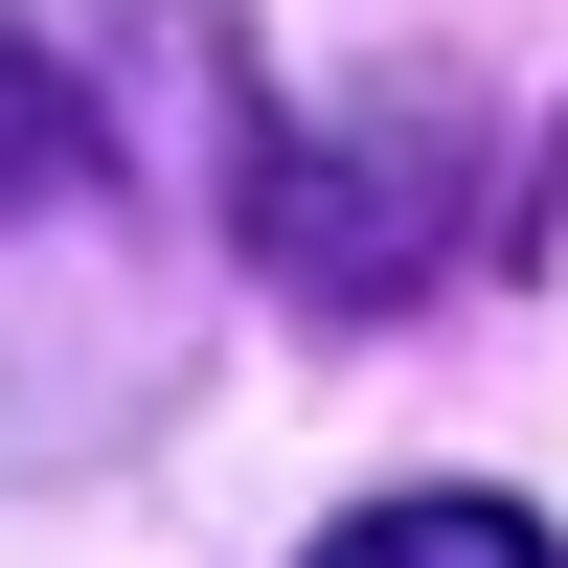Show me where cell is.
<instances>
[{
    "instance_id": "cell-1",
    "label": "cell",
    "mask_w": 568,
    "mask_h": 568,
    "mask_svg": "<svg viewBox=\"0 0 568 568\" xmlns=\"http://www.w3.org/2000/svg\"><path fill=\"white\" fill-rule=\"evenodd\" d=\"M296 568H568L524 500H478V478H409V500H342Z\"/></svg>"
},
{
    "instance_id": "cell-2",
    "label": "cell",
    "mask_w": 568,
    "mask_h": 568,
    "mask_svg": "<svg viewBox=\"0 0 568 568\" xmlns=\"http://www.w3.org/2000/svg\"><path fill=\"white\" fill-rule=\"evenodd\" d=\"M45 205H91V91L0 23V227H45Z\"/></svg>"
},
{
    "instance_id": "cell-3",
    "label": "cell",
    "mask_w": 568,
    "mask_h": 568,
    "mask_svg": "<svg viewBox=\"0 0 568 568\" xmlns=\"http://www.w3.org/2000/svg\"><path fill=\"white\" fill-rule=\"evenodd\" d=\"M524 251L568 273V114H546V160H524Z\"/></svg>"
}]
</instances>
